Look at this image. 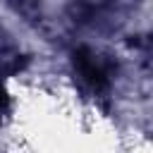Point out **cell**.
<instances>
[{"label": "cell", "instance_id": "1", "mask_svg": "<svg viewBox=\"0 0 153 153\" xmlns=\"http://www.w3.org/2000/svg\"><path fill=\"white\" fill-rule=\"evenodd\" d=\"M74 65H76V69L81 72V76L93 86V88H105V84H108V76H105V72L98 67V62H96V57L88 53V50H76L74 53Z\"/></svg>", "mask_w": 153, "mask_h": 153}, {"label": "cell", "instance_id": "2", "mask_svg": "<svg viewBox=\"0 0 153 153\" xmlns=\"http://www.w3.org/2000/svg\"><path fill=\"white\" fill-rule=\"evenodd\" d=\"M7 105H10V98H7V91H5L2 84H0V120H2V115L7 112Z\"/></svg>", "mask_w": 153, "mask_h": 153}]
</instances>
